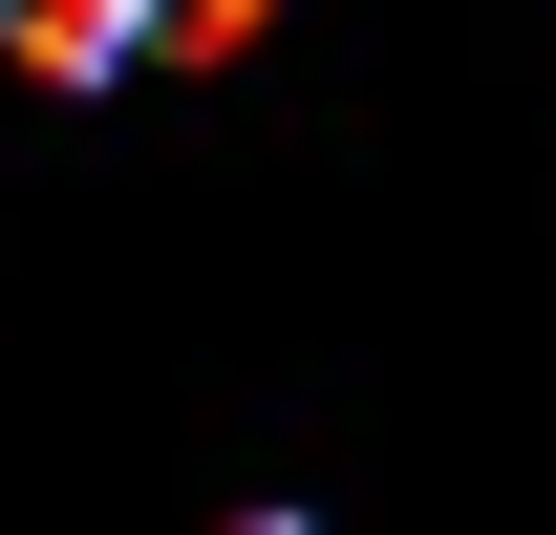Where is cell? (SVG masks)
I'll return each mask as SVG.
<instances>
[{
  "label": "cell",
  "instance_id": "6da1fadb",
  "mask_svg": "<svg viewBox=\"0 0 556 535\" xmlns=\"http://www.w3.org/2000/svg\"><path fill=\"white\" fill-rule=\"evenodd\" d=\"M257 535H300V514H257Z\"/></svg>",
  "mask_w": 556,
  "mask_h": 535
}]
</instances>
